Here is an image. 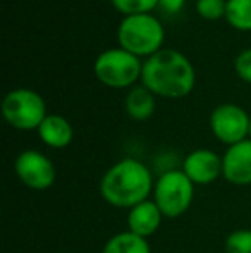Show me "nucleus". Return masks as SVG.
Listing matches in <instances>:
<instances>
[{
  "mask_svg": "<svg viewBox=\"0 0 251 253\" xmlns=\"http://www.w3.org/2000/svg\"><path fill=\"white\" fill-rule=\"evenodd\" d=\"M124 109L131 119L148 121L155 112V95L144 84H134L124 98Z\"/></svg>",
  "mask_w": 251,
  "mask_h": 253,
  "instance_id": "13",
  "label": "nucleus"
},
{
  "mask_svg": "<svg viewBox=\"0 0 251 253\" xmlns=\"http://www.w3.org/2000/svg\"><path fill=\"white\" fill-rule=\"evenodd\" d=\"M164 24L153 14L124 16L117 28L119 47L136 57H151L160 52L164 45Z\"/></svg>",
  "mask_w": 251,
  "mask_h": 253,
  "instance_id": "3",
  "label": "nucleus"
},
{
  "mask_svg": "<svg viewBox=\"0 0 251 253\" xmlns=\"http://www.w3.org/2000/svg\"><path fill=\"white\" fill-rule=\"evenodd\" d=\"M250 119L243 107L236 103H220L210 114V129L220 143L236 145L250 138Z\"/></svg>",
  "mask_w": 251,
  "mask_h": 253,
  "instance_id": "7",
  "label": "nucleus"
},
{
  "mask_svg": "<svg viewBox=\"0 0 251 253\" xmlns=\"http://www.w3.org/2000/svg\"><path fill=\"white\" fill-rule=\"evenodd\" d=\"M222 177L234 186L251 184V140L227 147L222 155Z\"/></svg>",
  "mask_w": 251,
  "mask_h": 253,
  "instance_id": "10",
  "label": "nucleus"
},
{
  "mask_svg": "<svg viewBox=\"0 0 251 253\" xmlns=\"http://www.w3.org/2000/svg\"><path fill=\"white\" fill-rule=\"evenodd\" d=\"M153 186V176L146 164L127 157L105 170L98 190L108 205L129 210L138 203L151 198Z\"/></svg>",
  "mask_w": 251,
  "mask_h": 253,
  "instance_id": "2",
  "label": "nucleus"
},
{
  "mask_svg": "<svg viewBox=\"0 0 251 253\" xmlns=\"http://www.w3.org/2000/svg\"><path fill=\"white\" fill-rule=\"evenodd\" d=\"M225 253H251V229H236L225 238Z\"/></svg>",
  "mask_w": 251,
  "mask_h": 253,
  "instance_id": "18",
  "label": "nucleus"
},
{
  "mask_svg": "<svg viewBox=\"0 0 251 253\" xmlns=\"http://www.w3.org/2000/svg\"><path fill=\"white\" fill-rule=\"evenodd\" d=\"M164 219V213L157 203L148 198L127 210V231L148 240L160 229Z\"/></svg>",
  "mask_w": 251,
  "mask_h": 253,
  "instance_id": "11",
  "label": "nucleus"
},
{
  "mask_svg": "<svg viewBox=\"0 0 251 253\" xmlns=\"http://www.w3.org/2000/svg\"><path fill=\"white\" fill-rule=\"evenodd\" d=\"M250 140H251V119H250Z\"/></svg>",
  "mask_w": 251,
  "mask_h": 253,
  "instance_id": "21",
  "label": "nucleus"
},
{
  "mask_svg": "<svg viewBox=\"0 0 251 253\" xmlns=\"http://www.w3.org/2000/svg\"><path fill=\"white\" fill-rule=\"evenodd\" d=\"M14 172L26 188L45 191L57 179L55 164L40 150H23L14 160Z\"/></svg>",
  "mask_w": 251,
  "mask_h": 253,
  "instance_id": "8",
  "label": "nucleus"
},
{
  "mask_svg": "<svg viewBox=\"0 0 251 253\" xmlns=\"http://www.w3.org/2000/svg\"><path fill=\"white\" fill-rule=\"evenodd\" d=\"M151 200L158 205L165 219H178L193 205L194 184L181 169H169L155 181Z\"/></svg>",
  "mask_w": 251,
  "mask_h": 253,
  "instance_id": "4",
  "label": "nucleus"
},
{
  "mask_svg": "<svg viewBox=\"0 0 251 253\" xmlns=\"http://www.w3.org/2000/svg\"><path fill=\"white\" fill-rule=\"evenodd\" d=\"M186 0H158V7L165 14H178L184 9Z\"/></svg>",
  "mask_w": 251,
  "mask_h": 253,
  "instance_id": "20",
  "label": "nucleus"
},
{
  "mask_svg": "<svg viewBox=\"0 0 251 253\" xmlns=\"http://www.w3.org/2000/svg\"><path fill=\"white\" fill-rule=\"evenodd\" d=\"M141 84L155 97L184 98L196 84V71L184 53L174 48H162L143 62Z\"/></svg>",
  "mask_w": 251,
  "mask_h": 253,
  "instance_id": "1",
  "label": "nucleus"
},
{
  "mask_svg": "<svg viewBox=\"0 0 251 253\" xmlns=\"http://www.w3.org/2000/svg\"><path fill=\"white\" fill-rule=\"evenodd\" d=\"M198 16L207 21H217L220 17H225V9H227V0H196Z\"/></svg>",
  "mask_w": 251,
  "mask_h": 253,
  "instance_id": "17",
  "label": "nucleus"
},
{
  "mask_svg": "<svg viewBox=\"0 0 251 253\" xmlns=\"http://www.w3.org/2000/svg\"><path fill=\"white\" fill-rule=\"evenodd\" d=\"M36 133L47 147L55 148V150L69 147L74 138L72 124L61 114H48L36 129Z\"/></svg>",
  "mask_w": 251,
  "mask_h": 253,
  "instance_id": "12",
  "label": "nucleus"
},
{
  "mask_svg": "<svg viewBox=\"0 0 251 253\" xmlns=\"http://www.w3.org/2000/svg\"><path fill=\"white\" fill-rule=\"evenodd\" d=\"M102 253H151V247L144 238L131 231H121L105 241Z\"/></svg>",
  "mask_w": 251,
  "mask_h": 253,
  "instance_id": "14",
  "label": "nucleus"
},
{
  "mask_svg": "<svg viewBox=\"0 0 251 253\" xmlns=\"http://www.w3.org/2000/svg\"><path fill=\"white\" fill-rule=\"evenodd\" d=\"M236 74L241 78L245 83L251 84V48H245L236 55L234 59Z\"/></svg>",
  "mask_w": 251,
  "mask_h": 253,
  "instance_id": "19",
  "label": "nucleus"
},
{
  "mask_svg": "<svg viewBox=\"0 0 251 253\" xmlns=\"http://www.w3.org/2000/svg\"><path fill=\"white\" fill-rule=\"evenodd\" d=\"M181 170L194 186H207L222 176V157L210 148H196L184 157Z\"/></svg>",
  "mask_w": 251,
  "mask_h": 253,
  "instance_id": "9",
  "label": "nucleus"
},
{
  "mask_svg": "<svg viewBox=\"0 0 251 253\" xmlns=\"http://www.w3.org/2000/svg\"><path fill=\"white\" fill-rule=\"evenodd\" d=\"M2 116L10 127L17 131L38 129L45 121L47 103L43 97L30 88L10 90L2 100Z\"/></svg>",
  "mask_w": 251,
  "mask_h": 253,
  "instance_id": "6",
  "label": "nucleus"
},
{
  "mask_svg": "<svg viewBox=\"0 0 251 253\" xmlns=\"http://www.w3.org/2000/svg\"><path fill=\"white\" fill-rule=\"evenodd\" d=\"M225 21L234 30L251 31V0H227Z\"/></svg>",
  "mask_w": 251,
  "mask_h": 253,
  "instance_id": "15",
  "label": "nucleus"
},
{
  "mask_svg": "<svg viewBox=\"0 0 251 253\" xmlns=\"http://www.w3.org/2000/svg\"><path fill=\"white\" fill-rule=\"evenodd\" d=\"M93 73L102 84L115 90L133 88L141 80L143 62L140 57L133 55L124 48H108L97 57Z\"/></svg>",
  "mask_w": 251,
  "mask_h": 253,
  "instance_id": "5",
  "label": "nucleus"
},
{
  "mask_svg": "<svg viewBox=\"0 0 251 253\" xmlns=\"http://www.w3.org/2000/svg\"><path fill=\"white\" fill-rule=\"evenodd\" d=\"M115 10L122 16L134 14H151L155 7H158V0H110Z\"/></svg>",
  "mask_w": 251,
  "mask_h": 253,
  "instance_id": "16",
  "label": "nucleus"
}]
</instances>
